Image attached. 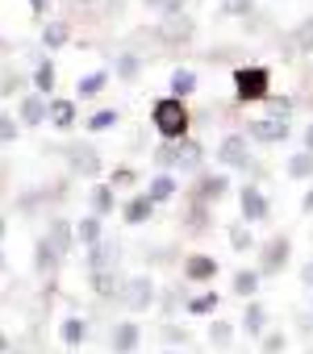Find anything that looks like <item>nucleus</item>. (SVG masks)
Masks as SVG:
<instances>
[{"mask_svg":"<svg viewBox=\"0 0 313 354\" xmlns=\"http://www.w3.org/2000/svg\"><path fill=\"white\" fill-rule=\"evenodd\" d=\"M154 167L159 171H180V175H197L205 167V146L197 138H163L154 146Z\"/></svg>","mask_w":313,"mask_h":354,"instance_id":"nucleus-1","label":"nucleus"},{"mask_svg":"<svg viewBox=\"0 0 313 354\" xmlns=\"http://www.w3.org/2000/svg\"><path fill=\"white\" fill-rule=\"evenodd\" d=\"M150 125L159 129L163 138H188V125H193V113L180 96H159L150 104Z\"/></svg>","mask_w":313,"mask_h":354,"instance_id":"nucleus-2","label":"nucleus"},{"mask_svg":"<svg viewBox=\"0 0 313 354\" xmlns=\"http://www.w3.org/2000/svg\"><path fill=\"white\" fill-rule=\"evenodd\" d=\"M234 96H238V104H263L271 96V67H259V63L238 67L234 71Z\"/></svg>","mask_w":313,"mask_h":354,"instance_id":"nucleus-3","label":"nucleus"},{"mask_svg":"<svg viewBox=\"0 0 313 354\" xmlns=\"http://www.w3.org/2000/svg\"><path fill=\"white\" fill-rule=\"evenodd\" d=\"M255 142L247 138V133H226L222 138V146H217V162L226 167V171H251V175H263V167L255 162V150H251Z\"/></svg>","mask_w":313,"mask_h":354,"instance_id":"nucleus-4","label":"nucleus"},{"mask_svg":"<svg viewBox=\"0 0 313 354\" xmlns=\"http://www.w3.org/2000/svg\"><path fill=\"white\" fill-rule=\"evenodd\" d=\"M117 304L129 308V313H150L154 304H159V288H154L150 275H129V279L121 283V300H117Z\"/></svg>","mask_w":313,"mask_h":354,"instance_id":"nucleus-5","label":"nucleus"},{"mask_svg":"<svg viewBox=\"0 0 313 354\" xmlns=\"http://www.w3.org/2000/svg\"><path fill=\"white\" fill-rule=\"evenodd\" d=\"M230 196V171H197V184L188 192V201H201V205H217Z\"/></svg>","mask_w":313,"mask_h":354,"instance_id":"nucleus-6","label":"nucleus"},{"mask_svg":"<svg viewBox=\"0 0 313 354\" xmlns=\"http://www.w3.org/2000/svg\"><path fill=\"white\" fill-rule=\"evenodd\" d=\"M288 259H292V238H288V234L267 238V242H263V250H259V275H263V279L280 275V271L288 267Z\"/></svg>","mask_w":313,"mask_h":354,"instance_id":"nucleus-7","label":"nucleus"},{"mask_svg":"<svg viewBox=\"0 0 313 354\" xmlns=\"http://www.w3.org/2000/svg\"><path fill=\"white\" fill-rule=\"evenodd\" d=\"M67 167L71 175H80V180H100V171H105V158L92 142H75L67 146Z\"/></svg>","mask_w":313,"mask_h":354,"instance_id":"nucleus-8","label":"nucleus"},{"mask_svg":"<svg viewBox=\"0 0 313 354\" xmlns=\"http://www.w3.org/2000/svg\"><path fill=\"white\" fill-rule=\"evenodd\" d=\"M154 38H159L163 46H188L197 38V21L188 13H172V17H163L159 26H154Z\"/></svg>","mask_w":313,"mask_h":354,"instance_id":"nucleus-9","label":"nucleus"},{"mask_svg":"<svg viewBox=\"0 0 313 354\" xmlns=\"http://www.w3.org/2000/svg\"><path fill=\"white\" fill-rule=\"evenodd\" d=\"M288 133H292V125H288V121H280V117L247 121V138H251L255 146H280V142H288Z\"/></svg>","mask_w":313,"mask_h":354,"instance_id":"nucleus-10","label":"nucleus"},{"mask_svg":"<svg viewBox=\"0 0 313 354\" xmlns=\"http://www.w3.org/2000/svg\"><path fill=\"white\" fill-rule=\"evenodd\" d=\"M238 213H242V221H247V225H263V221L271 217V201L263 196V188H259V184H247V188L238 192Z\"/></svg>","mask_w":313,"mask_h":354,"instance_id":"nucleus-11","label":"nucleus"},{"mask_svg":"<svg viewBox=\"0 0 313 354\" xmlns=\"http://www.w3.org/2000/svg\"><path fill=\"white\" fill-rule=\"evenodd\" d=\"M138 346H142V325H138L134 317L113 321V329H109V350H113V354H138Z\"/></svg>","mask_w":313,"mask_h":354,"instance_id":"nucleus-12","label":"nucleus"},{"mask_svg":"<svg viewBox=\"0 0 313 354\" xmlns=\"http://www.w3.org/2000/svg\"><path fill=\"white\" fill-rule=\"evenodd\" d=\"M217 271H222V263H217L213 254H205V250L184 254V283H213Z\"/></svg>","mask_w":313,"mask_h":354,"instance_id":"nucleus-13","label":"nucleus"},{"mask_svg":"<svg viewBox=\"0 0 313 354\" xmlns=\"http://www.w3.org/2000/svg\"><path fill=\"white\" fill-rule=\"evenodd\" d=\"M75 121H80L75 100H63V96H51V100H46V125H51V129L67 133V129H75Z\"/></svg>","mask_w":313,"mask_h":354,"instance_id":"nucleus-14","label":"nucleus"},{"mask_svg":"<svg viewBox=\"0 0 313 354\" xmlns=\"http://www.w3.org/2000/svg\"><path fill=\"white\" fill-rule=\"evenodd\" d=\"M209 230H213V205L188 201V213H184V234H188V238H205Z\"/></svg>","mask_w":313,"mask_h":354,"instance_id":"nucleus-15","label":"nucleus"},{"mask_svg":"<svg viewBox=\"0 0 313 354\" xmlns=\"http://www.w3.org/2000/svg\"><path fill=\"white\" fill-rule=\"evenodd\" d=\"M42 238H46V242H51V246H55V250H59L63 259H67V254L75 250V225H71V221H63V217H51V221H46V234H42Z\"/></svg>","mask_w":313,"mask_h":354,"instance_id":"nucleus-16","label":"nucleus"},{"mask_svg":"<svg viewBox=\"0 0 313 354\" xmlns=\"http://www.w3.org/2000/svg\"><path fill=\"white\" fill-rule=\"evenodd\" d=\"M117 263H121V246H117V242L100 238V242L88 246V271H113Z\"/></svg>","mask_w":313,"mask_h":354,"instance_id":"nucleus-17","label":"nucleus"},{"mask_svg":"<svg viewBox=\"0 0 313 354\" xmlns=\"http://www.w3.org/2000/svg\"><path fill=\"white\" fill-rule=\"evenodd\" d=\"M121 275H117V267L113 271H92L88 275V288H92V296L96 300H121Z\"/></svg>","mask_w":313,"mask_h":354,"instance_id":"nucleus-18","label":"nucleus"},{"mask_svg":"<svg viewBox=\"0 0 313 354\" xmlns=\"http://www.w3.org/2000/svg\"><path fill=\"white\" fill-rule=\"evenodd\" d=\"M154 209H159V205H154L146 192H138V196H129V201L121 205V221H125V225H146V221L154 217Z\"/></svg>","mask_w":313,"mask_h":354,"instance_id":"nucleus-19","label":"nucleus"},{"mask_svg":"<svg viewBox=\"0 0 313 354\" xmlns=\"http://www.w3.org/2000/svg\"><path fill=\"white\" fill-rule=\"evenodd\" d=\"M59 267H63V254H59L46 238H38V242H34V271L46 279V275H59Z\"/></svg>","mask_w":313,"mask_h":354,"instance_id":"nucleus-20","label":"nucleus"},{"mask_svg":"<svg viewBox=\"0 0 313 354\" xmlns=\"http://www.w3.org/2000/svg\"><path fill=\"white\" fill-rule=\"evenodd\" d=\"M267 308L259 304V300H247V308H242V321H238V329L247 333V337H263L267 333Z\"/></svg>","mask_w":313,"mask_h":354,"instance_id":"nucleus-21","label":"nucleus"},{"mask_svg":"<svg viewBox=\"0 0 313 354\" xmlns=\"http://www.w3.org/2000/svg\"><path fill=\"white\" fill-rule=\"evenodd\" d=\"M176 192H180V180H176L172 171H159V175H154V180L146 184V196H150L154 205H168V201H176Z\"/></svg>","mask_w":313,"mask_h":354,"instance_id":"nucleus-22","label":"nucleus"},{"mask_svg":"<svg viewBox=\"0 0 313 354\" xmlns=\"http://www.w3.org/2000/svg\"><path fill=\"white\" fill-rule=\"evenodd\" d=\"M17 121H21V125H46V96H38V92L21 96V104H17Z\"/></svg>","mask_w":313,"mask_h":354,"instance_id":"nucleus-23","label":"nucleus"},{"mask_svg":"<svg viewBox=\"0 0 313 354\" xmlns=\"http://www.w3.org/2000/svg\"><path fill=\"white\" fill-rule=\"evenodd\" d=\"M259 283H263L259 267H242V271H234V283H230V292H234L238 300H255V296H259Z\"/></svg>","mask_w":313,"mask_h":354,"instance_id":"nucleus-24","label":"nucleus"},{"mask_svg":"<svg viewBox=\"0 0 313 354\" xmlns=\"http://www.w3.org/2000/svg\"><path fill=\"white\" fill-rule=\"evenodd\" d=\"M88 205H92L96 217H113V209H117V188H113V184H96V188L88 192Z\"/></svg>","mask_w":313,"mask_h":354,"instance_id":"nucleus-25","label":"nucleus"},{"mask_svg":"<svg viewBox=\"0 0 313 354\" xmlns=\"http://www.w3.org/2000/svg\"><path fill=\"white\" fill-rule=\"evenodd\" d=\"M217 304H222V292H197L184 300V313L188 317H217Z\"/></svg>","mask_w":313,"mask_h":354,"instance_id":"nucleus-26","label":"nucleus"},{"mask_svg":"<svg viewBox=\"0 0 313 354\" xmlns=\"http://www.w3.org/2000/svg\"><path fill=\"white\" fill-rule=\"evenodd\" d=\"M88 333H92V325H88V317H80V313H71L67 321H63V329H59V337L75 350V346H84L88 342Z\"/></svg>","mask_w":313,"mask_h":354,"instance_id":"nucleus-27","label":"nucleus"},{"mask_svg":"<svg viewBox=\"0 0 313 354\" xmlns=\"http://www.w3.org/2000/svg\"><path fill=\"white\" fill-rule=\"evenodd\" d=\"M234 333H238V325H234V321H222V317H213L209 329H205V337H209L213 350H230V346H234Z\"/></svg>","mask_w":313,"mask_h":354,"instance_id":"nucleus-28","label":"nucleus"},{"mask_svg":"<svg viewBox=\"0 0 313 354\" xmlns=\"http://www.w3.org/2000/svg\"><path fill=\"white\" fill-rule=\"evenodd\" d=\"M100 238H105V217H96V213L80 217V225H75V242H80V246H92V242H100Z\"/></svg>","mask_w":313,"mask_h":354,"instance_id":"nucleus-29","label":"nucleus"},{"mask_svg":"<svg viewBox=\"0 0 313 354\" xmlns=\"http://www.w3.org/2000/svg\"><path fill=\"white\" fill-rule=\"evenodd\" d=\"M284 171H288V180H313V150H296V154H288Z\"/></svg>","mask_w":313,"mask_h":354,"instance_id":"nucleus-30","label":"nucleus"},{"mask_svg":"<svg viewBox=\"0 0 313 354\" xmlns=\"http://www.w3.org/2000/svg\"><path fill=\"white\" fill-rule=\"evenodd\" d=\"M288 50H292V55H313V17H305V21L288 34Z\"/></svg>","mask_w":313,"mask_h":354,"instance_id":"nucleus-31","label":"nucleus"},{"mask_svg":"<svg viewBox=\"0 0 313 354\" xmlns=\"http://www.w3.org/2000/svg\"><path fill=\"white\" fill-rule=\"evenodd\" d=\"M71 42V26L67 21H46L42 26V46L46 50H59V46H67Z\"/></svg>","mask_w":313,"mask_h":354,"instance_id":"nucleus-32","label":"nucleus"},{"mask_svg":"<svg viewBox=\"0 0 313 354\" xmlns=\"http://www.w3.org/2000/svg\"><path fill=\"white\" fill-rule=\"evenodd\" d=\"M113 75H117V80H125V84H134V80L142 75V59H138L134 50H121V55H117V63H113Z\"/></svg>","mask_w":313,"mask_h":354,"instance_id":"nucleus-33","label":"nucleus"},{"mask_svg":"<svg viewBox=\"0 0 313 354\" xmlns=\"http://www.w3.org/2000/svg\"><path fill=\"white\" fill-rule=\"evenodd\" d=\"M193 92H197V71H193V67H176V71H172V96L188 100Z\"/></svg>","mask_w":313,"mask_h":354,"instance_id":"nucleus-34","label":"nucleus"},{"mask_svg":"<svg viewBox=\"0 0 313 354\" xmlns=\"http://www.w3.org/2000/svg\"><path fill=\"white\" fill-rule=\"evenodd\" d=\"M34 92L51 100V92H55V63H51V59H42V63L34 67Z\"/></svg>","mask_w":313,"mask_h":354,"instance_id":"nucleus-35","label":"nucleus"},{"mask_svg":"<svg viewBox=\"0 0 313 354\" xmlns=\"http://www.w3.org/2000/svg\"><path fill=\"white\" fill-rule=\"evenodd\" d=\"M105 84H109V71H88V75L75 84V92H80V100H92V96L105 92Z\"/></svg>","mask_w":313,"mask_h":354,"instance_id":"nucleus-36","label":"nucleus"},{"mask_svg":"<svg viewBox=\"0 0 313 354\" xmlns=\"http://www.w3.org/2000/svg\"><path fill=\"white\" fill-rule=\"evenodd\" d=\"M113 125H121V113H117V109H96V113L84 121V129H92V133H105V129H113Z\"/></svg>","mask_w":313,"mask_h":354,"instance_id":"nucleus-37","label":"nucleus"},{"mask_svg":"<svg viewBox=\"0 0 313 354\" xmlns=\"http://www.w3.org/2000/svg\"><path fill=\"white\" fill-rule=\"evenodd\" d=\"M284 350H288V333L284 329H267L259 337V354H284Z\"/></svg>","mask_w":313,"mask_h":354,"instance_id":"nucleus-38","label":"nucleus"},{"mask_svg":"<svg viewBox=\"0 0 313 354\" xmlns=\"http://www.w3.org/2000/svg\"><path fill=\"white\" fill-rule=\"evenodd\" d=\"M226 234H230V250H238V254H247V250L255 246V234L247 230V221H242V225H230Z\"/></svg>","mask_w":313,"mask_h":354,"instance_id":"nucleus-39","label":"nucleus"},{"mask_svg":"<svg viewBox=\"0 0 313 354\" xmlns=\"http://www.w3.org/2000/svg\"><path fill=\"white\" fill-rule=\"evenodd\" d=\"M263 104H267V117H280V121H288V117H292V109H296V100H292V96H267Z\"/></svg>","mask_w":313,"mask_h":354,"instance_id":"nucleus-40","label":"nucleus"},{"mask_svg":"<svg viewBox=\"0 0 313 354\" xmlns=\"http://www.w3.org/2000/svg\"><path fill=\"white\" fill-rule=\"evenodd\" d=\"M184 300H188V292H180V288H159V308L172 317L176 308H184Z\"/></svg>","mask_w":313,"mask_h":354,"instance_id":"nucleus-41","label":"nucleus"},{"mask_svg":"<svg viewBox=\"0 0 313 354\" xmlns=\"http://www.w3.org/2000/svg\"><path fill=\"white\" fill-rule=\"evenodd\" d=\"M9 354H42V333H38V325H30V333H26L21 342H13Z\"/></svg>","mask_w":313,"mask_h":354,"instance_id":"nucleus-42","label":"nucleus"},{"mask_svg":"<svg viewBox=\"0 0 313 354\" xmlns=\"http://www.w3.org/2000/svg\"><path fill=\"white\" fill-rule=\"evenodd\" d=\"M159 333H163V342H168V346H188V329H184V325H176V321H168Z\"/></svg>","mask_w":313,"mask_h":354,"instance_id":"nucleus-43","label":"nucleus"},{"mask_svg":"<svg viewBox=\"0 0 313 354\" xmlns=\"http://www.w3.org/2000/svg\"><path fill=\"white\" fill-rule=\"evenodd\" d=\"M109 184H113V188H134V184H138V171H134V167H117Z\"/></svg>","mask_w":313,"mask_h":354,"instance_id":"nucleus-44","label":"nucleus"},{"mask_svg":"<svg viewBox=\"0 0 313 354\" xmlns=\"http://www.w3.org/2000/svg\"><path fill=\"white\" fill-rule=\"evenodd\" d=\"M17 125H21V121H13L9 113H0V142H13V138H17Z\"/></svg>","mask_w":313,"mask_h":354,"instance_id":"nucleus-45","label":"nucleus"},{"mask_svg":"<svg viewBox=\"0 0 313 354\" xmlns=\"http://www.w3.org/2000/svg\"><path fill=\"white\" fill-rule=\"evenodd\" d=\"M296 333L301 337H313V313H296Z\"/></svg>","mask_w":313,"mask_h":354,"instance_id":"nucleus-46","label":"nucleus"},{"mask_svg":"<svg viewBox=\"0 0 313 354\" xmlns=\"http://www.w3.org/2000/svg\"><path fill=\"white\" fill-rule=\"evenodd\" d=\"M226 13H234V17L251 13V0H226Z\"/></svg>","mask_w":313,"mask_h":354,"instance_id":"nucleus-47","label":"nucleus"},{"mask_svg":"<svg viewBox=\"0 0 313 354\" xmlns=\"http://www.w3.org/2000/svg\"><path fill=\"white\" fill-rule=\"evenodd\" d=\"M21 88V75H5V80H0V92H5V96H13Z\"/></svg>","mask_w":313,"mask_h":354,"instance_id":"nucleus-48","label":"nucleus"},{"mask_svg":"<svg viewBox=\"0 0 313 354\" xmlns=\"http://www.w3.org/2000/svg\"><path fill=\"white\" fill-rule=\"evenodd\" d=\"M301 213H305V217H313V188L301 196Z\"/></svg>","mask_w":313,"mask_h":354,"instance_id":"nucleus-49","label":"nucleus"},{"mask_svg":"<svg viewBox=\"0 0 313 354\" xmlns=\"http://www.w3.org/2000/svg\"><path fill=\"white\" fill-rule=\"evenodd\" d=\"M301 283H305V288H313V259L301 267Z\"/></svg>","mask_w":313,"mask_h":354,"instance_id":"nucleus-50","label":"nucleus"},{"mask_svg":"<svg viewBox=\"0 0 313 354\" xmlns=\"http://www.w3.org/2000/svg\"><path fill=\"white\" fill-rule=\"evenodd\" d=\"M301 138H305V150H313V121H309V125L301 129Z\"/></svg>","mask_w":313,"mask_h":354,"instance_id":"nucleus-51","label":"nucleus"},{"mask_svg":"<svg viewBox=\"0 0 313 354\" xmlns=\"http://www.w3.org/2000/svg\"><path fill=\"white\" fill-rule=\"evenodd\" d=\"M142 5H146V9H154V13H163V9H168V0H142Z\"/></svg>","mask_w":313,"mask_h":354,"instance_id":"nucleus-52","label":"nucleus"},{"mask_svg":"<svg viewBox=\"0 0 313 354\" xmlns=\"http://www.w3.org/2000/svg\"><path fill=\"white\" fill-rule=\"evenodd\" d=\"M9 350H13V342L5 337V329H0V354H9Z\"/></svg>","mask_w":313,"mask_h":354,"instance_id":"nucleus-53","label":"nucleus"},{"mask_svg":"<svg viewBox=\"0 0 313 354\" xmlns=\"http://www.w3.org/2000/svg\"><path fill=\"white\" fill-rule=\"evenodd\" d=\"M30 5H34V13H38V17L46 13V0H30Z\"/></svg>","mask_w":313,"mask_h":354,"instance_id":"nucleus-54","label":"nucleus"},{"mask_svg":"<svg viewBox=\"0 0 313 354\" xmlns=\"http://www.w3.org/2000/svg\"><path fill=\"white\" fill-rule=\"evenodd\" d=\"M9 271V259H5V250H0V275H5Z\"/></svg>","mask_w":313,"mask_h":354,"instance_id":"nucleus-55","label":"nucleus"},{"mask_svg":"<svg viewBox=\"0 0 313 354\" xmlns=\"http://www.w3.org/2000/svg\"><path fill=\"white\" fill-rule=\"evenodd\" d=\"M0 188H5V162H0Z\"/></svg>","mask_w":313,"mask_h":354,"instance_id":"nucleus-56","label":"nucleus"},{"mask_svg":"<svg viewBox=\"0 0 313 354\" xmlns=\"http://www.w3.org/2000/svg\"><path fill=\"white\" fill-rule=\"evenodd\" d=\"M5 230H9V225H5V217H0V238H5Z\"/></svg>","mask_w":313,"mask_h":354,"instance_id":"nucleus-57","label":"nucleus"},{"mask_svg":"<svg viewBox=\"0 0 313 354\" xmlns=\"http://www.w3.org/2000/svg\"><path fill=\"white\" fill-rule=\"evenodd\" d=\"M163 354H180V350H163Z\"/></svg>","mask_w":313,"mask_h":354,"instance_id":"nucleus-58","label":"nucleus"},{"mask_svg":"<svg viewBox=\"0 0 313 354\" xmlns=\"http://www.w3.org/2000/svg\"><path fill=\"white\" fill-rule=\"evenodd\" d=\"M80 5H92V0H80Z\"/></svg>","mask_w":313,"mask_h":354,"instance_id":"nucleus-59","label":"nucleus"},{"mask_svg":"<svg viewBox=\"0 0 313 354\" xmlns=\"http://www.w3.org/2000/svg\"><path fill=\"white\" fill-rule=\"evenodd\" d=\"M305 354H313V346H309V350H305Z\"/></svg>","mask_w":313,"mask_h":354,"instance_id":"nucleus-60","label":"nucleus"},{"mask_svg":"<svg viewBox=\"0 0 313 354\" xmlns=\"http://www.w3.org/2000/svg\"><path fill=\"white\" fill-rule=\"evenodd\" d=\"M309 313H313V308H309Z\"/></svg>","mask_w":313,"mask_h":354,"instance_id":"nucleus-61","label":"nucleus"}]
</instances>
